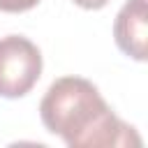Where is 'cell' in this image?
<instances>
[{
    "instance_id": "1",
    "label": "cell",
    "mask_w": 148,
    "mask_h": 148,
    "mask_svg": "<svg viewBox=\"0 0 148 148\" xmlns=\"http://www.w3.org/2000/svg\"><path fill=\"white\" fill-rule=\"evenodd\" d=\"M46 132L60 136L69 148H120L141 146L132 125L120 120L97 86L83 76L56 79L39 102Z\"/></svg>"
},
{
    "instance_id": "2",
    "label": "cell",
    "mask_w": 148,
    "mask_h": 148,
    "mask_svg": "<svg viewBox=\"0 0 148 148\" xmlns=\"http://www.w3.org/2000/svg\"><path fill=\"white\" fill-rule=\"evenodd\" d=\"M42 51L23 35L0 37V97L18 99L28 95L42 76Z\"/></svg>"
},
{
    "instance_id": "3",
    "label": "cell",
    "mask_w": 148,
    "mask_h": 148,
    "mask_svg": "<svg viewBox=\"0 0 148 148\" xmlns=\"http://www.w3.org/2000/svg\"><path fill=\"white\" fill-rule=\"evenodd\" d=\"M148 9L146 0H127L116 21H113V39L116 46L132 60H146V37H148Z\"/></svg>"
},
{
    "instance_id": "4",
    "label": "cell",
    "mask_w": 148,
    "mask_h": 148,
    "mask_svg": "<svg viewBox=\"0 0 148 148\" xmlns=\"http://www.w3.org/2000/svg\"><path fill=\"white\" fill-rule=\"evenodd\" d=\"M37 5H39V0H0V12L21 14V12H28Z\"/></svg>"
},
{
    "instance_id": "5",
    "label": "cell",
    "mask_w": 148,
    "mask_h": 148,
    "mask_svg": "<svg viewBox=\"0 0 148 148\" xmlns=\"http://www.w3.org/2000/svg\"><path fill=\"white\" fill-rule=\"evenodd\" d=\"M74 5H79L81 9H102L109 5V0H72Z\"/></svg>"
}]
</instances>
